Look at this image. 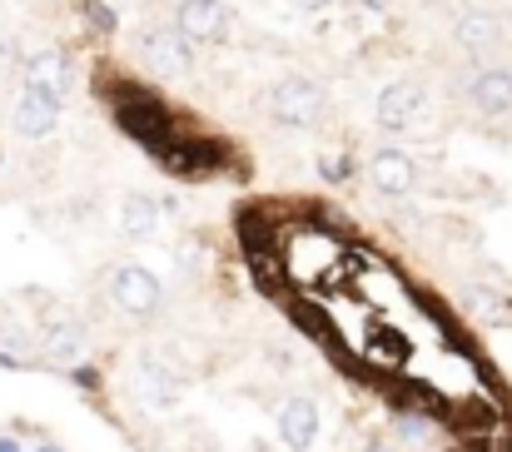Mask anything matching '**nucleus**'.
Wrapping results in <instances>:
<instances>
[{"mask_svg":"<svg viewBox=\"0 0 512 452\" xmlns=\"http://www.w3.org/2000/svg\"><path fill=\"white\" fill-rule=\"evenodd\" d=\"M174 30L184 40H199V45H219L229 35V5L224 0H179L174 5Z\"/></svg>","mask_w":512,"mask_h":452,"instance_id":"nucleus-5","label":"nucleus"},{"mask_svg":"<svg viewBox=\"0 0 512 452\" xmlns=\"http://www.w3.org/2000/svg\"><path fill=\"white\" fill-rule=\"evenodd\" d=\"M0 368H20V358L15 353H0Z\"/></svg>","mask_w":512,"mask_h":452,"instance_id":"nucleus-19","label":"nucleus"},{"mask_svg":"<svg viewBox=\"0 0 512 452\" xmlns=\"http://www.w3.org/2000/svg\"><path fill=\"white\" fill-rule=\"evenodd\" d=\"M498 40H503V20H498V15L468 10V15L458 20V45H468V50H493Z\"/></svg>","mask_w":512,"mask_h":452,"instance_id":"nucleus-15","label":"nucleus"},{"mask_svg":"<svg viewBox=\"0 0 512 452\" xmlns=\"http://www.w3.org/2000/svg\"><path fill=\"white\" fill-rule=\"evenodd\" d=\"M85 20H90L95 30H105V35H115V25H120V20H115V10H110V5H100V0H85Z\"/></svg>","mask_w":512,"mask_h":452,"instance_id":"nucleus-17","label":"nucleus"},{"mask_svg":"<svg viewBox=\"0 0 512 452\" xmlns=\"http://www.w3.org/2000/svg\"><path fill=\"white\" fill-rule=\"evenodd\" d=\"M155 229H160V199H150V194H125V204H120V234L135 239V244H145Z\"/></svg>","mask_w":512,"mask_h":452,"instance_id":"nucleus-13","label":"nucleus"},{"mask_svg":"<svg viewBox=\"0 0 512 452\" xmlns=\"http://www.w3.org/2000/svg\"><path fill=\"white\" fill-rule=\"evenodd\" d=\"M279 438L289 452H309L319 443V403L314 398H289L279 413Z\"/></svg>","mask_w":512,"mask_h":452,"instance_id":"nucleus-10","label":"nucleus"},{"mask_svg":"<svg viewBox=\"0 0 512 452\" xmlns=\"http://www.w3.org/2000/svg\"><path fill=\"white\" fill-rule=\"evenodd\" d=\"M110 299L120 303L130 318H145V313H155V308H160L165 284H160L145 264H120V269L110 274Z\"/></svg>","mask_w":512,"mask_h":452,"instance_id":"nucleus-4","label":"nucleus"},{"mask_svg":"<svg viewBox=\"0 0 512 452\" xmlns=\"http://www.w3.org/2000/svg\"><path fill=\"white\" fill-rule=\"evenodd\" d=\"M0 452H20L15 448V438H0Z\"/></svg>","mask_w":512,"mask_h":452,"instance_id":"nucleus-21","label":"nucleus"},{"mask_svg":"<svg viewBox=\"0 0 512 452\" xmlns=\"http://www.w3.org/2000/svg\"><path fill=\"white\" fill-rule=\"evenodd\" d=\"M40 452H55V448H40Z\"/></svg>","mask_w":512,"mask_h":452,"instance_id":"nucleus-22","label":"nucleus"},{"mask_svg":"<svg viewBox=\"0 0 512 452\" xmlns=\"http://www.w3.org/2000/svg\"><path fill=\"white\" fill-rule=\"evenodd\" d=\"M423 105H428L423 90H418L413 80H398V85H388V90L378 95V125H383L388 135H403V130L418 125Z\"/></svg>","mask_w":512,"mask_h":452,"instance_id":"nucleus-8","label":"nucleus"},{"mask_svg":"<svg viewBox=\"0 0 512 452\" xmlns=\"http://www.w3.org/2000/svg\"><path fill=\"white\" fill-rule=\"evenodd\" d=\"M363 452H393L388 443H363Z\"/></svg>","mask_w":512,"mask_h":452,"instance_id":"nucleus-20","label":"nucleus"},{"mask_svg":"<svg viewBox=\"0 0 512 452\" xmlns=\"http://www.w3.org/2000/svg\"><path fill=\"white\" fill-rule=\"evenodd\" d=\"M140 60L160 80H184L194 70V45L174 25H150V30H140Z\"/></svg>","mask_w":512,"mask_h":452,"instance_id":"nucleus-1","label":"nucleus"},{"mask_svg":"<svg viewBox=\"0 0 512 452\" xmlns=\"http://www.w3.org/2000/svg\"><path fill=\"white\" fill-rule=\"evenodd\" d=\"M130 383H135V398H140L150 413H170L174 403H179V378H174L160 358H150V353L135 363Z\"/></svg>","mask_w":512,"mask_h":452,"instance_id":"nucleus-7","label":"nucleus"},{"mask_svg":"<svg viewBox=\"0 0 512 452\" xmlns=\"http://www.w3.org/2000/svg\"><path fill=\"white\" fill-rule=\"evenodd\" d=\"M269 115H274L284 130H309V125L324 115V90H319L314 80H304V75L279 80L274 95H269Z\"/></svg>","mask_w":512,"mask_h":452,"instance_id":"nucleus-2","label":"nucleus"},{"mask_svg":"<svg viewBox=\"0 0 512 452\" xmlns=\"http://www.w3.org/2000/svg\"><path fill=\"white\" fill-rule=\"evenodd\" d=\"M368 174H373V184H378L383 194H408V189L418 184V164L403 150H378L368 159Z\"/></svg>","mask_w":512,"mask_h":452,"instance_id":"nucleus-12","label":"nucleus"},{"mask_svg":"<svg viewBox=\"0 0 512 452\" xmlns=\"http://www.w3.org/2000/svg\"><path fill=\"white\" fill-rule=\"evenodd\" d=\"M20 85L30 95H45L55 105H65V90H70V65L60 50H35L25 65H20Z\"/></svg>","mask_w":512,"mask_h":452,"instance_id":"nucleus-6","label":"nucleus"},{"mask_svg":"<svg viewBox=\"0 0 512 452\" xmlns=\"http://www.w3.org/2000/svg\"><path fill=\"white\" fill-rule=\"evenodd\" d=\"M10 125H15L20 140H50L55 125H60V105L45 100V95H30V90H25V95L15 100V110H10Z\"/></svg>","mask_w":512,"mask_h":452,"instance_id":"nucleus-11","label":"nucleus"},{"mask_svg":"<svg viewBox=\"0 0 512 452\" xmlns=\"http://www.w3.org/2000/svg\"><path fill=\"white\" fill-rule=\"evenodd\" d=\"M294 5H299V10H329L334 0H294Z\"/></svg>","mask_w":512,"mask_h":452,"instance_id":"nucleus-18","label":"nucleus"},{"mask_svg":"<svg viewBox=\"0 0 512 452\" xmlns=\"http://www.w3.org/2000/svg\"><path fill=\"white\" fill-rule=\"evenodd\" d=\"M120 125H125V135H135L145 150H155V154H165L174 145L170 115H165L150 95H125V100H120Z\"/></svg>","mask_w":512,"mask_h":452,"instance_id":"nucleus-3","label":"nucleus"},{"mask_svg":"<svg viewBox=\"0 0 512 452\" xmlns=\"http://www.w3.org/2000/svg\"><path fill=\"white\" fill-rule=\"evenodd\" d=\"M40 348H45L55 363H75V358L85 353V328H80L75 318H55V323H45Z\"/></svg>","mask_w":512,"mask_h":452,"instance_id":"nucleus-14","label":"nucleus"},{"mask_svg":"<svg viewBox=\"0 0 512 452\" xmlns=\"http://www.w3.org/2000/svg\"><path fill=\"white\" fill-rule=\"evenodd\" d=\"M319 174H324L329 184H348V179H353V159H348V154H324V159H319Z\"/></svg>","mask_w":512,"mask_h":452,"instance_id":"nucleus-16","label":"nucleus"},{"mask_svg":"<svg viewBox=\"0 0 512 452\" xmlns=\"http://www.w3.org/2000/svg\"><path fill=\"white\" fill-rule=\"evenodd\" d=\"M468 100H473L483 115H493V120L512 115V70H498V65L473 70V75H468Z\"/></svg>","mask_w":512,"mask_h":452,"instance_id":"nucleus-9","label":"nucleus"}]
</instances>
